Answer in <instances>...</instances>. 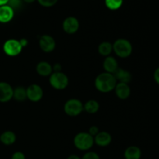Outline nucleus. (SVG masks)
Listing matches in <instances>:
<instances>
[{
	"label": "nucleus",
	"instance_id": "1",
	"mask_svg": "<svg viewBox=\"0 0 159 159\" xmlns=\"http://www.w3.org/2000/svg\"><path fill=\"white\" fill-rule=\"evenodd\" d=\"M116 85V80L113 73H102L98 75L95 80V87L102 93H108L114 90Z\"/></svg>",
	"mask_w": 159,
	"mask_h": 159
},
{
	"label": "nucleus",
	"instance_id": "2",
	"mask_svg": "<svg viewBox=\"0 0 159 159\" xmlns=\"http://www.w3.org/2000/svg\"><path fill=\"white\" fill-rule=\"evenodd\" d=\"M132 45L128 40L124 38L117 39L113 45V51L120 58H127L132 53Z\"/></svg>",
	"mask_w": 159,
	"mask_h": 159
},
{
	"label": "nucleus",
	"instance_id": "3",
	"mask_svg": "<svg viewBox=\"0 0 159 159\" xmlns=\"http://www.w3.org/2000/svg\"><path fill=\"white\" fill-rule=\"evenodd\" d=\"M74 144L79 150L87 151L94 144V137L89 132H79L76 134L74 138Z\"/></svg>",
	"mask_w": 159,
	"mask_h": 159
},
{
	"label": "nucleus",
	"instance_id": "4",
	"mask_svg": "<svg viewBox=\"0 0 159 159\" xmlns=\"http://www.w3.org/2000/svg\"><path fill=\"white\" fill-rule=\"evenodd\" d=\"M50 84L56 90H63L68 85V77L62 72H54L50 75Z\"/></svg>",
	"mask_w": 159,
	"mask_h": 159
},
{
	"label": "nucleus",
	"instance_id": "5",
	"mask_svg": "<svg viewBox=\"0 0 159 159\" xmlns=\"http://www.w3.org/2000/svg\"><path fill=\"white\" fill-rule=\"evenodd\" d=\"M84 110L83 104L79 99L71 98L65 102L64 111L69 116H77Z\"/></svg>",
	"mask_w": 159,
	"mask_h": 159
},
{
	"label": "nucleus",
	"instance_id": "6",
	"mask_svg": "<svg viewBox=\"0 0 159 159\" xmlns=\"http://www.w3.org/2000/svg\"><path fill=\"white\" fill-rule=\"evenodd\" d=\"M23 47L20 45V41L16 39H9L3 45V51L9 56H16L22 51Z\"/></svg>",
	"mask_w": 159,
	"mask_h": 159
},
{
	"label": "nucleus",
	"instance_id": "7",
	"mask_svg": "<svg viewBox=\"0 0 159 159\" xmlns=\"http://www.w3.org/2000/svg\"><path fill=\"white\" fill-rule=\"evenodd\" d=\"M43 94V89L38 84H31L26 88V96L31 101H39L41 100Z\"/></svg>",
	"mask_w": 159,
	"mask_h": 159
},
{
	"label": "nucleus",
	"instance_id": "8",
	"mask_svg": "<svg viewBox=\"0 0 159 159\" xmlns=\"http://www.w3.org/2000/svg\"><path fill=\"white\" fill-rule=\"evenodd\" d=\"M39 45L42 51L44 52H51L54 51L56 46V42L54 37L48 34H43L40 37Z\"/></svg>",
	"mask_w": 159,
	"mask_h": 159
},
{
	"label": "nucleus",
	"instance_id": "9",
	"mask_svg": "<svg viewBox=\"0 0 159 159\" xmlns=\"http://www.w3.org/2000/svg\"><path fill=\"white\" fill-rule=\"evenodd\" d=\"M62 26L65 32H66L67 34H75L77 32L79 28V22L75 17H68L64 20Z\"/></svg>",
	"mask_w": 159,
	"mask_h": 159
},
{
	"label": "nucleus",
	"instance_id": "10",
	"mask_svg": "<svg viewBox=\"0 0 159 159\" xmlns=\"http://www.w3.org/2000/svg\"><path fill=\"white\" fill-rule=\"evenodd\" d=\"M13 97V88L6 82H0V102H7Z\"/></svg>",
	"mask_w": 159,
	"mask_h": 159
},
{
	"label": "nucleus",
	"instance_id": "11",
	"mask_svg": "<svg viewBox=\"0 0 159 159\" xmlns=\"http://www.w3.org/2000/svg\"><path fill=\"white\" fill-rule=\"evenodd\" d=\"M14 10L7 4L0 6V23H6L12 20Z\"/></svg>",
	"mask_w": 159,
	"mask_h": 159
},
{
	"label": "nucleus",
	"instance_id": "12",
	"mask_svg": "<svg viewBox=\"0 0 159 159\" xmlns=\"http://www.w3.org/2000/svg\"><path fill=\"white\" fill-rule=\"evenodd\" d=\"M116 94L120 99L125 100L128 98L130 94V88L126 83H118L114 88Z\"/></svg>",
	"mask_w": 159,
	"mask_h": 159
},
{
	"label": "nucleus",
	"instance_id": "13",
	"mask_svg": "<svg viewBox=\"0 0 159 159\" xmlns=\"http://www.w3.org/2000/svg\"><path fill=\"white\" fill-rule=\"evenodd\" d=\"M112 141V137L108 132H99L94 137V143L100 147L108 146Z\"/></svg>",
	"mask_w": 159,
	"mask_h": 159
},
{
	"label": "nucleus",
	"instance_id": "14",
	"mask_svg": "<svg viewBox=\"0 0 159 159\" xmlns=\"http://www.w3.org/2000/svg\"><path fill=\"white\" fill-rule=\"evenodd\" d=\"M113 74L114 75L116 81L118 80L121 83L128 84L129 82H130L132 79V76L130 72L122 68H118Z\"/></svg>",
	"mask_w": 159,
	"mask_h": 159
},
{
	"label": "nucleus",
	"instance_id": "15",
	"mask_svg": "<svg viewBox=\"0 0 159 159\" xmlns=\"http://www.w3.org/2000/svg\"><path fill=\"white\" fill-rule=\"evenodd\" d=\"M36 70H37V73L40 76H48L52 73L53 68L51 64L48 63V62L42 61V62H40L37 64V67H36Z\"/></svg>",
	"mask_w": 159,
	"mask_h": 159
},
{
	"label": "nucleus",
	"instance_id": "16",
	"mask_svg": "<svg viewBox=\"0 0 159 159\" xmlns=\"http://www.w3.org/2000/svg\"><path fill=\"white\" fill-rule=\"evenodd\" d=\"M103 68L105 69L106 72L110 73H114L115 71L117 70L118 63L116 59L113 56H107L103 62Z\"/></svg>",
	"mask_w": 159,
	"mask_h": 159
},
{
	"label": "nucleus",
	"instance_id": "17",
	"mask_svg": "<svg viewBox=\"0 0 159 159\" xmlns=\"http://www.w3.org/2000/svg\"><path fill=\"white\" fill-rule=\"evenodd\" d=\"M125 159H140L141 157V151L138 147L130 146L126 149L124 152Z\"/></svg>",
	"mask_w": 159,
	"mask_h": 159
},
{
	"label": "nucleus",
	"instance_id": "18",
	"mask_svg": "<svg viewBox=\"0 0 159 159\" xmlns=\"http://www.w3.org/2000/svg\"><path fill=\"white\" fill-rule=\"evenodd\" d=\"M16 140V134L12 131H6L0 136V141L5 145H12Z\"/></svg>",
	"mask_w": 159,
	"mask_h": 159
},
{
	"label": "nucleus",
	"instance_id": "19",
	"mask_svg": "<svg viewBox=\"0 0 159 159\" xmlns=\"http://www.w3.org/2000/svg\"><path fill=\"white\" fill-rule=\"evenodd\" d=\"M99 54L102 56H109L113 51V45L109 41H103L98 47Z\"/></svg>",
	"mask_w": 159,
	"mask_h": 159
},
{
	"label": "nucleus",
	"instance_id": "20",
	"mask_svg": "<svg viewBox=\"0 0 159 159\" xmlns=\"http://www.w3.org/2000/svg\"><path fill=\"white\" fill-rule=\"evenodd\" d=\"M84 110L89 114H94L99 111V104L96 100H89L83 104Z\"/></svg>",
	"mask_w": 159,
	"mask_h": 159
},
{
	"label": "nucleus",
	"instance_id": "21",
	"mask_svg": "<svg viewBox=\"0 0 159 159\" xmlns=\"http://www.w3.org/2000/svg\"><path fill=\"white\" fill-rule=\"evenodd\" d=\"M12 98L18 101H23L27 98L26 96V88L23 87H17L13 89V97Z\"/></svg>",
	"mask_w": 159,
	"mask_h": 159
},
{
	"label": "nucleus",
	"instance_id": "22",
	"mask_svg": "<svg viewBox=\"0 0 159 159\" xmlns=\"http://www.w3.org/2000/svg\"><path fill=\"white\" fill-rule=\"evenodd\" d=\"M124 0H105V5L110 10H116L122 6Z\"/></svg>",
	"mask_w": 159,
	"mask_h": 159
},
{
	"label": "nucleus",
	"instance_id": "23",
	"mask_svg": "<svg viewBox=\"0 0 159 159\" xmlns=\"http://www.w3.org/2000/svg\"><path fill=\"white\" fill-rule=\"evenodd\" d=\"M23 0H9L7 5L10 6L15 12L21 9L23 6Z\"/></svg>",
	"mask_w": 159,
	"mask_h": 159
},
{
	"label": "nucleus",
	"instance_id": "24",
	"mask_svg": "<svg viewBox=\"0 0 159 159\" xmlns=\"http://www.w3.org/2000/svg\"><path fill=\"white\" fill-rule=\"evenodd\" d=\"M58 0H37L39 4L43 7H51L57 2Z\"/></svg>",
	"mask_w": 159,
	"mask_h": 159
},
{
	"label": "nucleus",
	"instance_id": "25",
	"mask_svg": "<svg viewBox=\"0 0 159 159\" xmlns=\"http://www.w3.org/2000/svg\"><path fill=\"white\" fill-rule=\"evenodd\" d=\"M82 159H100V157H99V154H96V152L89 151V152L85 153Z\"/></svg>",
	"mask_w": 159,
	"mask_h": 159
},
{
	"label": "nucleus",
	"instance_id": "26",
	"mask_svg": "<svg viewBox=\"0 0 159 159\" xmlns=\"http://www.w3.org/2000/svg\"><path fill=\"white\" fill-rule=\"evenodd\" d=\"M11 159H26V157H25L24 154L23 152H21V151H16V152L13 153Z\"/></svg>",
	"mask_w": 159,
	"mask_h": 159
},
{
	"label": "nucleus",
	"instance_id": "27",
	"mask_svg": "<svg viewBox=\"0 0 159 159\" xmlns=\"http://www.w3.org/2000/svg\"><path fill=\"white\" fill-rule=\"evenodd\" d=\"M98 132H99V128H98L96 126H92L91 127L89 128V133L91 136H93V137H95Z\"/></svg>",
	"mask_w": 159,
	"mask_h": 159
},
{
	"label": "nucleus",
	"instance_id": "28",
	"mask_svg": "<svg viewBox=\"0 0 159 159\" xmlns=\"http://www.w3.org/2000/svg\"><path fill=\"white\" fill-rule=\"evenodd\" d=\"M154 78H155V80L156 81L157 84H159V67L155 71V73H154Z\"/></svg>",
	"mask_w": 159,
	"mask_h": 159
},
{
	"label": "nucleus",
	"instance_id": "29",
	"mask_svg": "<svg viewBox=\"0 0 159 159\" xmlns=\"http://www.w3.org/2000/svg\"><path fill=\"white\" fill-rule=\"evenodd\" d=\"M53 70H54V72H61V65L59 63H55L54 64V67H52Z\"/></svg>",
	"mask_w": 159,
	"mask_h": 159
},
{
	"label": "nucleus",
	"instance_id": "30",
	"mask_svg": "<svg viewBox=\"0 0 159 159\" xmlns=\"http://www.w3.org/2000/svg\"><path fill=\"white\" fill-rule=\"evenodd\" d=\"M20 45H21V46L23 47V48L26 47V45H27V44H28L27 40H26V38H22L21 40L20 41Z\"/></svg>",
	"mask_w": 159,
	"mask_h": 159
},
{
	"label": "nucleus",
	"instance_id": "31",
	"mask_svg": "<svg viewBox=\"0 0 159 159\" xmlns=\"http://www.w3.org/2000/svg\"><path fill=\"white\" fill-rule=\"evenodd\" d=\"M67 159H82V158H80V157H79L78 155H76V154H71V155L68 156Z\"/></svg>",
	"mask_w": 159,
	"mask_h": 159
},
{
	"label": "nucleus",
	"instance_id": "32",
	"mask_svg": "<svg viewBox=\"0 0 159 159\" xmlns=\"http://www.w3.org/2000/svg\"><path fill=\"white\" fill-rule=\"evenodd\" d=\"M9 2V0H0V6H4V5H6Z\"/></svg>",
	"mask_w": 159,
	"mask_h": 159
},
{
	"label": "nucleus",
	"instance_id": "33",
	"mask_svg": "<svg viewBox=\"0 0 159 159\" xmlns=\"http://www.w3.org/2000/svg\"><path fill=\"white\" fill-rule=\"evenodd\" d=\"M23 1L26 3H33L35 2V0H23Z\"/></svg>",
	"mask_w": 159,
	"mask_h": 159
}]
</instances>
